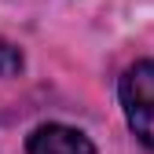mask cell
Returning a JSON list of instances; mask_svg holds the SVG:
<instances>
[{
    "mask_svg": "<svg viewBox=\"0 0 154 154\" xmlns=\"http://www.w3.org/2000/svg\"><path fill=\"white\" fill-rule=\"evenodd\" d=\"M118 95H121L128 128L147 147H154V63L143 59L136 66H128L118 85Z\"/></svg>",
    "mask_w": 154,
    "mask_h": 154,
    "instance_id": "cell-1",
    "label": "cell"
},
{
    "mask_svg": "<svg viewBox=\"0 0 154 154\" xmlns=\"http://www.w3.org/2000/svg\"><path fill=\"white\" fill-rule=\"evenodd\" d=\"M29 154H95L92 140L70 125H41L29 136Z\"/></svg>",
    "mask_w": 154,
    "mask_h": 154,
    "instance_id": "cell-2",
    "label": "cell"
},
{
    "mask_svg": "<svg viewBox=\"0 0 154 154\" xmlns=\"http://www.w3.org/2000/svg\"><path fill=\"white\" fill-rule=\"evenodd\" d=\"M18 70H22V51L8 41H0V77H11Z\"/></svg>",
    "mask_w": 154,
    "mask_h": 154,
    "instance_id": "cell-3",
    "label": "cell"
}]
</instances>
